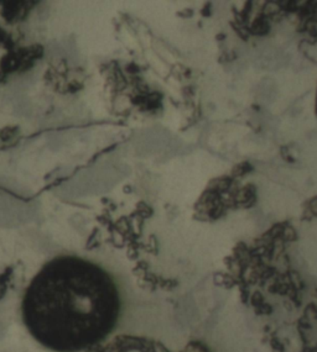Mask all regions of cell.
<instances>
[{"mask_svg":"<svg viewBox=\"0 0 317 352\" xmlns=\"http://www.w3.org/2000/svg\"><path fill=\"white\" fill-rule=\"evenodd\" d=\"M21 320L51 352H83L114 330L122 314L118 285L103 267L79 256L45 263L21 299Z\"/></svg>","mask_w":317,"mask_h":352,"instance_id":"1","label":"cell"}]
</instances>
